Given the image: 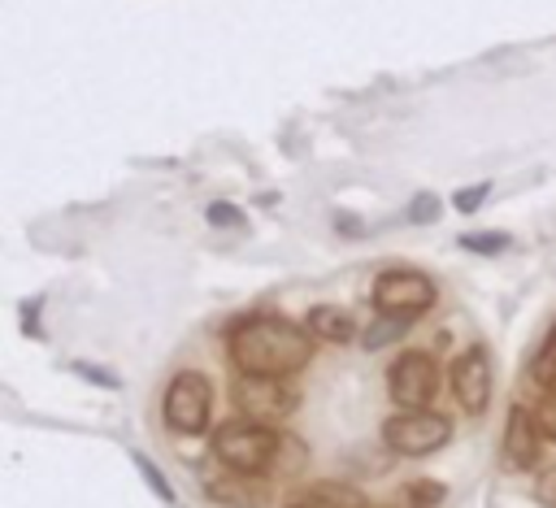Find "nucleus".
I'll list each match as a JSON object with an SVG mask.
<instances>
[{
    "label": "nucleus",
    "instance_id": "obj_16",
    "mask_svg": "<svg viewBox=\"0 0 556 508\" xmlns=\"http://www.w3.org/2000/svg\"><path fill=\"white\" fill-rule=\"evenodd\" d=\"M460 247H469L478 256H495L508 247V234L504 230H469V234H460Z\"/></svg>",
    "mask_w": 556,
    "mask_h": 508
},
{
    "label": "nucleus",
    "instance_id": "obj_22",
    "mask_svg": "<svg viewBox=\"0 0 556 508\" xmlns=\"http://www.w3.org/2000/svg\"><path fill=\"white\" fill-rule=\"evenodd\" d=\"M70 369H74V373H83V378H91L96 386H109V391H117V386H122L113 369H100V365H87V360H74Z\"/></svg>",
    "mask_w": 556,
    "mask_h": 508
},
{
    "label": "nucleus",
    "instance_id": "obj_15",
    "mask_svg": "<svg viewBox=\"0 0 556 508\" xmlns=\"http://www.w3.org/2000/svg\"><path fill=\"white\" fill-rule=\"evenodd\" d=\"M404 330H408V317H387V313H378V321H374V326L365 330V339H361V343H365L369 352H378V347L395 343V339H400Z\"/></svg>",
    "mask_w": 556,
    "mask_h": 508
},
{
    "label": "nucleus",
    "instance_id": "obj_17",
    "mask_svg": "<svg viewBox=\"0 0 556 508\" xmlns=\"http://www.w3.org/2000/svg\"><path fill=\"white\" fill-rule=\"evenodd\" d=\"M130 460H135V469L143 473V482H148V486H152V491H156L165 504H174V486H169V478H165V473H161V469H156V465H152L143 452H130Z\"/></svg>",
    "mask_w": 556,
    "mask_h": 508
},
{
    "label": "nucleus",
    "instance_id": "obj_7",
    "mask_svg": "<svg viewBox=\"0 0 556 508\" xmlns=\"http://www.w3.org/2000/svg\"><path fill=\"white\" fill-rule=\"evenodd\" d=\"M439 391V365L430 352H400L387 369V395L400 404V408H426Z\"/></svg>",
    "mask_w": 556,
    "mask_h": 508
},
{
    "label": "nucleus",
    "instance_id": "obj_24",
    "mask_svg": "<svg viewBox=\"0 0 556 508\" xmlns=\"http://www.w3.org/2000/svg\"><path fill=\"white\" fill-rule=\"evenodd\" d=\"M408 217H413V221H434V217H439V200H434V195H417Z\"/></svg>",
    "mask_w": 556,
    "mask_h": 508
},
{
    "label": "nucleus",
    "instance_id": "obj_12",
    "mask_svg": "<svg viewBox=\"0 0 556 508\" xmlns=\"http://www.w3.org/2000/svg\"><path fill=\"white\" fill-rule=\"evenodd\" d=\"M300 499H308V504H317V508H374L356 486H348V482H313Z\"/></svg>",
    "mask_w": 556,
    "mask_h": 508
},
{
    "label": "nucleus",
    "instance_id": "obj_9",
    "mask_svg": "<svg viewBox=\"0 0 556 508\" xmlns=\"http://www.w3.org/2000/svg\"><path fill=\"white\" fill-rule=\"evenodd\" d=\"M500 452H504V465H508L513 473L539 469V460H543V434H539L534 408H526V404H513V408H508Z\"/></svg>",
    "mask_w": 556,
    "mask_h": 508
},
{
    "label": "nucleus",
    "instance_id": "obj_14",
    "mask_svg": "<svg viewBox=\"0 0 556 508\" xmlns=\"http://www.w3.org/2000/svg\"><path fill=\"white\" fill-rule=\"evenodd\" d=\"M304 439H295V434H287L282 430V443H278V460H274V473L269 478H291V473H300L304 469Z\"/></svg>",
    "mask_w": 556,
    "mask_h": 508
},
{
    "label": "nucleus",
    "instance_id": "obj_20",
    "mask_svg": "<svg viewBox=\"0 0 556 508\" xmlns=\"http://www.w3.org/2000/svg\"><path fill=\"white\" fill-rule=\"evenodd\" d=\"M491 195V182H473V187H460L456 195H452V208L456 213H478V204Z\"/></svg>",
    "mask_w": 556,
    "mask_h": 508
},
{
    "label": "nucleus",
    "instance_id": "obj_2",
    "mask_svg": "<svg viewBox=\"0 0 556 508\" xmlns=\"http://www.w3.org/2000/svg\"><path fill=\"white\" fill-rule=\"evenodd\" d=\"M278 443H282L278 426H261V421H248V417H230L213 430V456L222 460V469H235V473H248V478H269L274 473Z\"/></svg>",
    "mask_w": 556,
    "mask_h": 508
},
{
    "label": "nucleus",
    "instance_id": "obj_5",
    "mask_svg": "<svg viewBox=\"0 0 556 508\" xmlns=\"http://www.w3.org/2000/svg\"><path fill=\"white\" fill-rule=\"evenodd\" d=\"M369 300H374L378 313H387V317H408V321H413V317H421L426 308H434L439 287H434L421 269H387V274H378Z\"/></svg>",
    "mask_w": 556,
    "mask_h": 508
},
{
    "label": "nucleus",
    "instance_id": "obj_3",
    "mask_svg": "<svg viewBox=\"0 0 556 508\" xmlns=\"http://www.w3.org/2000/svg\"><path fill=\"white\" fill-rule=\"evenodd\" d=\"M161 417L174 434H204L208 421H213V382L200 373V369H182L165 382V395H161Z\"/></svg>",
    "mask_w": 556,
    "mask_h": 508
},
{
    "label": "nucleus",
    "instance_id": "obj_18",
    "mask_svg": "<svg viewBox=\"0 0 556 508\" xmlns=\"http://www.w3.org/2000/svg\"><path fill=\"white\" fill-rule=\"evenodd\" d=\"M443 482L434 478H421V482H408V508H439L443 504Z\"/></svg>",
    "mask_w": 556,
    "mask_h": 508
},
{
    "label": "nucleus",
    "instance_id": "obj_19",
    "mask_svg": "<svg viewBox=\"0 0 556 508\" xmlns=\"http://www.w3.org/2000/svg\"><path fill=\"white\" fill-rule=\"evenodd\" d=\"M534 421H539V434L556 443V391H543V399L534 404Z\"/></svg>",
    "mask_w": 556,
    "mask_h": 508
},
{
    "label": "nucleus",
    "instance_id": "obj_6",
    "mask_svg": "<svg viewBox=\"0 0 556 508\" xmlns=\"http://www.w3.org/2000/svg\"><path fill=\"white\" fill-rule=\"evenodd\" d=\"M235 408L248 421L278 426L282 417H291L300 408V386L287 378H239L235 382Z\"/></svg>",
    "mask_w": 556,
    "mask_h": 508
},
{
    "label": "nucleus",
    "instance_id": "obj_1",
    "mask_svg": "<svg viewBox=\"0 0 556 508\" xmlns=\"http://www.w3.org/2000/svg\"><path fill=\"white\" fill-rule=\"evenodd\" d=\"M226 356L239 378H291L313 360V334L291 317L252 313L230 326Z\"/></svg>",
    "mask_w": 556,
    "mask_h": 508
},
{
    "label": "nucleus",
    "instance_id": "obj_13",
    "mask_svg": "<svg viewBox=\"0 0 556 508\" xmlns=\"http://www.w3.org/2000/svg\"><path fill=\"white\" fill-rule=\"evenodd\" d=\"M530 382L543 391H556V326L547 330V339L539 343V352L530 360Z\"/></svg>",
    "mask_w": 556,
    "mask_h": 508
},
{
    "label": "nucleus",
    "instance_id": "obj_10",
    "mask_svg": "<svg viewBox=\"0 0 556 508\" xmlns=\"http://www.w3.org/2000/svg\"><path fill=\"white\" fill-rule=\"evenodd\" d=\"M204 495L222 508H265L269 504L265 478H248V473H235V469L204 478Z\"/></svg>",
    "mask_w": 556,
    "mask_h": 508
},
{
    "label": "nucleus",
    "instance_id": "obj_8",
    "mask_svg": "<svg viewBox=\"0 0 556 508\" xmlns=\"http://www.w3.org/2000/svg\"><path fill=\"white\" fill-rule=\"evenodd\" d=\"M447 378H452V395H456V404H460L469 417L486 412L491 391H495V373H491V352H486L482 343H469V347L452 360Z\"/></svg>",
    "mask_w": 556,
    "mask_h": 508
},
{
    "label": "nucleus",
    "instance_id": "obj_21",
    "mask_svg": "<svg viewBox=\"0 0 556 508\" xmlns=\"http://www.w3.org/2000/svg\"><path fill=\"white\" fill-rule=\"evenodd\" d=\"M204 217H208V226H222V230H230V226H243V213H239L235 204H226V200L208 204V208H204Z\"/></svg>",
    "mask_w": 556,
    "mask_h": 508
},
{
    "label": "nucleus",
    "instance_id": "obj_25",
    "mask_svg": "<svg viewBox=\"0 0 556 508\" xmlns=\"http://www.w3.org/2000/svg\"><path fill=\"white\" fill-rule=\"evenodd\" d=\"M287 508H317V504H308V499H295V504H287Z\"/></svg>",
    "mask_w": 556,
    "mask_h": 508
},
{
    "label": "nucleus",
    "instance_id": "obj_4",
    "mask_svg": "<svg viewBox=\"0 0 556 508\" xmlns=\"http://www.w3.org/2000/svg\"><path fill=\"white\" fill-rule=\"evenodd\" d=\"M452 439V421L430 408H400L382 421V443L395 456H430Z\"/></svg>",
    "mask_w": 556,
    "mask_h": 508
},
{
    "label": "nucleus",
    "instance_id": "obj_11",
    "mask_svg": "<svg viewBox=\"0 0 556 508\" xmlns=\"http://www.w3.org/2000/svg\"><path fill=\"white\" fill-rule=\"evenodd\" d=\"M304 326H308V334H313V339H321V343H348V339L356 334L352 313H348V308H339V304H317V308H308Z\"/></svg>",
    "mask_w": 556,
    "mask_h": 508
},
{
    "label": "nucleus",
    "instance_id": "obj_23",
    "mask_svg": "<svg viewBox=\"0 0 556 508\" xmlns=\"http://www.w3.org/2000/svg\"><path fill=\"white\" fill-rule=\"evenodd\" d=\"M534 495H539V504H543V508H556V465L539 473V486H534Z\"/></svg>",
    "mask_w": 556,
    "mask_h": 508
}]
</instances>
